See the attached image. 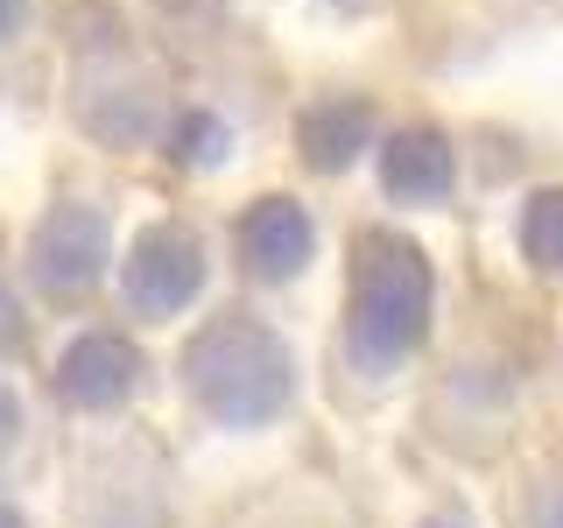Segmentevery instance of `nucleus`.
<instances>
[{
  "mask_svg": "<svg viewBox=\"0 0 563 528\" xmlns=\"http://www.w3.org/2000/svg\"><path fill=\"white\" fill-rule=\"evenodd\" d=\"M106 261H113V233H106V219L92 205H49V219L29 240V268L49 296L92 289L106 275Z\"/></svg>",
  "mask_w": 563,
  "mask_h": 528,
  "instance_id": "20e7f679",
  "label": "nucleus"
},
{
  "mask_svg": "<svg viewBox=\"0 0 563 528\" xmlns=\"http://www.w3.org/2000/svg\"><path fill=\"white\" fill-rule=\"evenodd\" d=\"M422 528H472V521H465V515H430Z\"/></svg>",
  "mask_w": 563,
  "mask_h": 528,
  "instance_id": "4468645a",
  "label": "nucleus"
},
{
  "mask_svg": "<svg viewBox=\"0 0 563 528\" xmlns=\"http://www.w3.org/2000/svg\"><path fill=\"white\" fill-rule=\"evenodd\" d=\"M0 528H14V521H8V515H0Z\"/></svg>",
  "mask_w": 563,
  "mask_h": 528,
  "instance_id": "2eb2a0df",
  "label": "nucleus"
},
{
  "mask_svg": "<svg viewBox=\"0 0 563 528\" xmlns=\"http://www.w3.org/2000/svg\"><path fill=\"white\" fill-rule=\"evenodd\" d=\"M296 148H303L310 169L339 176L360 163V148H374V106L366 99H324L303 113V128H296Z\"/></svg>",
  "mask_w": 563,
  "mask_h": 528,
  "instance_id": "6e6552de",
  "label": "nucleus"
},
{
  "mask_svg": "<svg viewBox=\"0 0 563 528\" xmlns=\"http://www.w3.org/2000/svg\"><path fill=\"white\" fill-rule=\"evenodd\" d=\"M380 184H387V198H401V205H437V198H451V184H457L451 141L437 134V128H401V134L380 148Z\"/></svg>",
  "mask_w": 563,
  "mask_h": 528,
  "instance_id": "0eeeda50",
  "label": "nucleus"
},
{
  "mask_svg": "<svg viewBox=\"0 0 563 528\" xmlns=\"http://www.w3.org/2000/svg\"><path fill=\"white\" fill-rule=\"evenodd\" d=\"M184 381H190V395L205 402V416L233 422V430H254V422H275L289 409L296 360L261 317H219V324H205L198 339H190Z\"/></svg>",
  "mask_w": 563,
  "mask_h": 528,
  "instance_id": "f03ea898",
  "label": "nucleus"
},
{
  "mask_svg": "<svg viewBox=\"0 0 563 528\" xmlns=\"http://www.w3.org/2000/svg\"><path fill=\"white\" fill-rule=\"evenodd\" d=\"M225 155V120L219 113H190L184 128H176V163L198 169V163H219Z\"/></svg>",
  "mask_w": 563,
  "mask_h": 528,
  "instance_id": "9d476101",
  "label": "nucleus"
},
{
  "mask_svg": "<svg viewBox=\"0 0 563 528\" xmlns=\"http://www.w3.org/2000/svg\"><path fill=\"white\" fill-rule=\"evenodd\" d=\"M310 246H317V233H310V211L296 205V198L246 205V219H240V261L261 282H289L310 261Z\"/></svg>",
  "mask_w": 563,
  "mask_h": 528,
  "instance_id": "423d86ee",
  "label": "nucleus"
},
{
  "mask_svg": "<svg viewBox=\"0 0 563 528\" xmlns=\"http://www.w3.org/2000/svg\"><path fill=\"white\" fill-rule=\"evenodd\" d=\"M22 14H29V0H0V43L22 29Z\"/></svg>",
  "mask_w": 563,
  "mask_h": 528,
  "instance_id": "ddd939ff",
  "label": "nucleus"
},
{
  "mask_svg": "<svg viewBox=\"0 0 563 528\" xmlns=\"http://www.w3.org/2000/svg\"><path fill=\"white\" fill-rule=\"evenodd\" d=\"M22 331H29L22 296H14V289H8V275H0V352H8V345H22Z\"/></svg>",
  "mask_w": 563,
  "mask_h": 528,
  "instance_id": "9b49d317",
  "label": "nucleus"
},
{
  "mask_svg": "<svg viewBox=\"0 0 563 528\" xmlns=\"http://www.w3.org/2000/svg\"><path fill=\"white\" fill-rule=\"evenodd\" d=\"M521 254H528V268L563 275V184L536 190V198L521 205Z\"/></svg>",
  "mask_w": 563,
  "mask_h": 528,
  "instance_id": "1a4fd4ad",
  "label": "nucleus"
},
{
  "mask_svg": "<svg viewBox=\"0 0 563 528\" xmlns=\"http://www.w3.org/2000/svg\"><path fill=\"white\" fill-rule=\"evenodd\" d=\"M141 387V352L134 339H120V331H85V339L64 345L57 360V395L70 402V409H120Z\"/></svg>",
  "mask_w": 563,
  "mask_h": 528,
  "instance_id": "39448f33",
  "label": "nucleus"
},
{
  "mask_svg": "<svg viewBox=\"0 0 563 528\" xmlns=\"http://www.w3.org/2000/svg\"><path fill=\"white\" fill-rule=\"evenodd\" d=\"M14 430H22V409H14V395H8V387H0V458H8Z\"/></svg>",
  "mask_w": 563,
  "mask_h": 528,
  "instance_id": "f8f14e48",
  "label": "nucleus"
},
{
  "mask_svg": "<svg viewBox=\"0 0 563 528\" xmlns=\"http://www.w3.org/2000/svg\"><path fill=\"white\" fill-rule=\"evenodd\" d=\"M198 289H205V240L184 219L148 226L128 254V304L148 317H176L198 304Z\"/></svg>",
  "mask_w": 563,
  "mask_h": 528,
  "instance_id": "7ed1b4c3",
  "label": "nucleus"
},
{
  "mask_svg": "<svg viewBox=\"0 0 563 528\" xmlns=\"http://www.w3.org/2000/svg\"><path fill=\"white\" fill-rule=\"evenodd\" d=\"M430 261L409 233H360L352 246V317H345V352L360 374H387L422 345L430 331Z\"/></svg>",
  "mask_w": 563,
  "mask_h": 528,
  "instance_id": "f257e3e1",
  "label": "nucleus"
}]
</instances>
